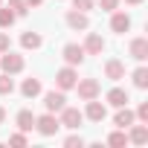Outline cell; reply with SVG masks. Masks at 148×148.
Returning a JSON list of instances; mask_svg holds the SVG:
<instances>
[{
  "label": "cell",
  "mask_w": 148,
  "mask_h": 148,
  "mask_svg": "<svg viewBox=\"0 0 148 148\" xmlns=\"http://www.w3.org/2000/svg\"><path fill=\"white\" fill-rule=\"evenodd\" d=\"M58 128H61V122H58V116L55 113H41V116H35V131L41 134V136H55L58 134Z\"/></svg>",
  "instance_id": "obj_1"
},
{
  "label": "cell",
  "mask_w": 148,
  "mask_h": 148,
  "mask_svg": "<svg viewBox=\"0 0 148 148\" xmlns=\"http://www.w3.org/2000/svg\"><path fill=\"white\" fill-rule=\"evenodd\" d=\"M23 55H18V52H12V49H6V52H0V70L3 73H9V76H18V73L23 70Z\"/></svg>",
  "instance_id": "obj_2"
},
{
  "label": "cell",
  "mask_w": 148,
  "mask_h": 148,
  "mask_svg": "<svg viewBox=\"0 0 148 148\" xmlns=\"http://www.w3.org/2000/svg\"><path fill=\"white\" fill-rule=\"evenodd\" d=\"M58 113H61V116H58L61 128H70V131H79V125L84 122V113H82L79 108H67V105H64Z\"/></svg>",
  "instance_id": "obj_3"
},
{
  "label": "cell",
  "mask_w": 148,
  "mask_h": 148,
  "mask_svg": "<svg viewBox=\"0 0 148 148\" xmlns=\"http://www.w3.org/2000/svg\"><path fill=\"white\" fill-rule=\"evenodd\" d=\"M76 82H79V70H76V67H70V64L61 67V70L55 73V84H58V90H64V93L76 87Z\"/></svg>",
  "instance_id": "obj_4"
},
{
  "label": "cell",
  "mask_w": 148,
  "mask_h": 148,
  "mask_svg": "<svg viewBox=\"0 0 148 148\" xmlns=\"http://www.w3.org/2000/svg\"><path fill=\"white\" fill-rule=\"evenodd\" d=\"M76 90H79V99H99V93H102V84H99V79H79L76 82Z\"/></svg>",
  "instance_id": "obj_5"
},
{
  "label": "cell",
  "mask_w": 148,
  "mask_h": 148,
  "mask_svg": "<svg viewBox=\"0 0 148 148\" xmlns=\"http://www.w3.org/2000/svg\"><path fill=\"white\" fill-rule=\"evenodd\" d=\"M61 58H64L70 67H79V64H84V47H82V44H64Z\"/></svg>",
  "instance_id": "obj_6"
},
{
  "label": "cell",
  "mask_w": 148,
  "mask_h": 148,
  "mask_svg": "<svg viewBox=\"0 0 148 148\" xmlns=\"http://www.w3.org/2000/svg\"><path fill=\"white\" fill-rule=\"evenodd\" d=\"M64 105H67L64 90H47V93H44V108H47L49 113H58Z\"/></svg>",
  "instance_id": "obj_7"
},
{
  "label": "cell",
  "mask_w": 148,
  "mask_h": 148,
  "mask_svg": "<svg viewBox=\"0 0 148 148\" xmlns=\"http://www.w3.org/2000/svg\"><path fill=\"white\" fill-rule=\"evenodd\" d=\"M82 113H84V119H90V122H105V116H108V108H105V102L87 99V108H84Z\"/></svg>",
  "instance_id": "obj_8"
},
{
  "label": "cell",
  "mask_w": 148,
  "mask_h": 148,
  "mask_svg": "<svg viewBox=\"0 0 148 148\" xmlns=\"http://www.w3.org/2000/svg\"><path fill=\"white\" fill-rule=\"evenodd\" d=\"M84 55H102L105 52V38L99 35V32H87V38H84Z\"/></svg>",
  "instance_id": "obj_9"
},
{
  "label": "cell",
  "mask_w": 148,
  "mask_h": 148,
  "mask_svg": "<svg viewBox=\"0 0 148 148\" xmlns=\"http://www.w3.org/2000/svg\"><path fill=\"white\" fill-rule=\"evenodd\" d=\"M67 26H70V29H76V32H84V29L90 26V18H87V12L70 9V12H67Z\"/></svg>",
  "instance_id": "obj_10"
},
{
  "label": "cell",
  "mask_w": 148,
  "mask_h": 148,
  "mask_svg": "<svg viewBox=\"0 0 148 148\" xmlns=\"http://www.w3.org/2000/svg\"><path fill=\"white\" fill-rule=\"evenodd\" d=\"M110 29L116 32V35H125L128 29H131V15L128 12H110Z\"/></svg>",
  "instance_id": "obj_11"
},
{
  "label": "cell",
  "mask_w": 148,
  "mask_h": 148,
  "mask_svg": "<svg viewBox=\"0 0 148 148\" xmlns=\"http://www.w3.org/2000/svg\"><path fill=\"white\" fill-rule=\"evenodd\" d=\"M105 102H108L110 108H125V105L131 102V96H128L125 87H110V90L105 93Z\"/></svg>",
  "instance_id": "obj_12"
},
{
  "label": "cell",
  "mask_w": 148,
  "mask_h": 148,
  "mask_svg": "<svg viewBox=\"0 0 148 148\" xmlns=\"http://www.w3.org/2000/svg\"><path fill=\"white\" fill-rule=\"evenodd\" d=\"M128 55H131L134 61H145V58H148V38H134V41L128 44Z\"/></svg>",
  "instance_id": "obj_13"
},
{
  "label": "cell",
  "mask_w": 148,
  "mask_h": 148,
  "mask_svg": "<svg viewBox=\"0 0 148 148\" xmlns=\"http://www.w3.org/2000/svg\"><path fill=\"white\" fill-rule=\"evenodd\" d=\"M125 131H128V142H134V145H145V142H148V125H145V122H139V125L134 122V125L125 128Z\"/></svg>",
  "instance_id": "obj_14"
},
{
  "label": "cell",
  "mask_w": 148,
  "mask_h": 148,
  "mask_svg": "<svg viewBox=\"0 0 148 148\" xmlns=\"http://www.w3.org/2000/svg\"><path fill=\"white\" fill-rule=\"evenodd\" d=\"M105 76H108L110 82L125 79V64H122L119 58H108V61H105Z\"/></svg>",
  "instance_id": "obj_15"
},
{
  "label": "cell",
  "mask_w": 148,
  "mask_h": 148,
  "mask_svg": "<svg viewBox=\"0 0 148 148\" xmlns=\"http://www.w3.org/2000/svg\"><path fill=\"white\" fill-rule=\"evenodd\" d=\"M136 122V116H134V110L125 105V108H116V116H113V125L116 128H131Z\"/></svg>",
  "instance_id": "obj_16"
},
{
  "label": "cell",
  "mask_w": 148,
  "mask_h": 148,
  "mask_svg": "<svg viewBox=\"0 0 148 148\" xmlns=\"http://www.w3.org/2000/svg\"><path fill=\"white\" fill-rule=\"evenodd\" d=\"M15 125H18V131H23V134H29L32 128H35V113L32 110H18V116H15Z\"/></svg>",
  "instance_id": "obj_17"
},
{
  "label": "cell",
  "mask_w": 148,
  "mask_h": 148,
  "mask_svg": "<svg viewBox=\"0 0 148 148\" xmlns=\"http://www.w3.org/2000/svg\"><path fill=\"white\" fill-rule=\"evenodd\" d=\"M21 93H23L26 99H35V96H41V93H44V87H41V79H23V84H21Z\"/></svg>",
  "instance_id": "obj_18"
},
{
  "label": "cell",
  "mask_w": 148,
  "mask_h": 148,
  "mask_svg": "<svg viewBox=\"0 0 148 148\" xmlns=\"http://www.w3.org/2000/svg\"><path fill=\"white\" fill-rule=\"evenodd\" d=\"M41 44H44V38H41L38 32H32V29L21 35V47H23V49H38Z\"/></svg>",
  "instance_id": "obj_19"
},
{
  "label": "cell",
  "mask_w": 148,
  "mask_h": 148,
  "mask_svg": "<svg viewBox=\"0 0 148 148\" xmlns=\"http://www.w3.org/2000/svg\"><path fill=\"white\" fill-rule=\"evenodd\" d=\"M131 79H134V87H139V90L148 87V67H145L142 61H139V67L134 70V76H131Z\"/></svg>",
  "instance_id": "obj_20"
},
{
  "label": "cell",
  "mask_w": 148,
  "mask_h": 148,
  "mask_svg": "<svg viewBox=\"0 0 148 148\" xmlns=\"http://www.w3.org/2000/svg\"><path fill=\"white\" fill-rule=\"evenodd\" d=\"M108 145H113V148H125V145H128V131H125V128L113 131V134L108 136Z\"/></svg>",
  "instance_id": "obj_21"
},
{
  "label": "cell",
  "mask_w": 148,
  "mask_h": 148,
  "mask_svg": "<svg viewBox=\"0 0 148 148\" xmlns=\"http://www.w3.org/2000/svg\"><path fill=\"white\" fill-rule=\"evenodd\" d=\"M15 21H18V15H15L9 6H0V29H9Z\"/></svg>",
  "instance_id": "obj_22"
},
{
  "label": "cell",
  "mask_w": 148,
  "mask_h": 148,
  "mask_svg": "<svg viewBox=\"0 0 148 148\" xmlns=\"http://www.w3.org/2000/svg\"><path fill=\"white\" fill-rule=\"evenodd\" d=\"M12 93H15V82H12L9 73H3L0 76V96H12Z\"/></svg>",
  "instance_id": "obj_23"
},
{
  "label": "cell",
  "mask_w": 148,
  "mask_h": 148,
  "mask_svg": "<svg viewBox=\"0 0 148 148\" xmlns=\"http://www.w3.org/2000/svg\"><path fill=\"white\" fill-rule=\"evenodd\" d=\"M9 9L18 15V18H26V12H29V6H26V0H9Z\"/></svg>",
  "instance_id": "obj_24"
},
{
  "label": "cell",
  "mask_w": 148,
  "mask_h": 148,
  "mask_svg": "<svg viewBox=\"0 0 148 148\" xmlns=\"http://www.w3.org/2000/svg\"><path fill=\"white\" fill-rule=\"evenodd\" d=\"M26 142H29V139H26V134H23V131H18V134H12V136H9V145H18V148H23Z\"/></svg>",
  "instance_id": "obj_25"
},
{
  "label": "cell",
  "mask_w": 148,
  "mask_h": 148,
  "mask_svg": "<svg viewBox=\"0 0 148 148\" xmlns=\"http://www.w3.org/2000/svg\"><path fill=\"white\" fill-rule=\"evenodd\" d=\"M64 145H67V148H82V145H84V139H82L79 134H73V136H67V139H64Z\"/></svg>",
  "instance_id": "obj_26"
},
{
  "label": "cell",
  "mask_w": 148,
  "mask_h": 148,
  "mask_svg": "<svg viewBox=\"0 0 148 148\" xmlns=\"http://www.w3.org/2000/svg\"><path fill=\"white\" fill-rule=\"evenodd\" d=\"M73 9H79V12H90V9H93V0H73Z\"/></svg>",
  "instance_id": "obj_27"
},
{
  "label": "cell",
  "mask_w": 148,
  "mask_h": 148,
  "mask_svg": "<svg viewBox=\"0 0 148 148\" xmlns=\"http://www.w3.org/2000/svg\"><path fill=\"white\" fill-rule=\"evenodd\" d=\"M134 116H136L139 122H145V125H148V102H142V105L136 108V113H134Z\"/></svg>",
  "instance_id": "obj_28"
},
{
  "label": "cell",
  "mask_w": 148,
  "mask_h": 148,
  "mask_svg": "<svg viewBox=\"0 0 148 148\" xmlns=\"http://www.w3.org/2000/svg\"><path fill=\"white\" fill-rule=\"evenodd\" d=\"M99 9L102 12H113V9H119V0H99Z\"/></svg>",
  "instance_id": "obj_29"
},
{
  "label": "cell",
  "mask_w": 148,
  "mask_h": 148,
  "mask_svg": "<svg viewBox=\"0 0 148 148\" xmlns=\"http://www.w3.org/2000/svg\"><path fill=\"white\" fill-rule=\"evenodd\" d=\"M6 49H12V38L9 32H0V52H6Z\"/></svg>",
  "instance_id": "obj_30"
},
{
  "label": "cell",
  "mask_w": 148,
  "mask_h": 148,
  "mask_svg": "<svg viewBox=\"0 0 148 148\" xmlns=\"http://www.w3.org/2000/svg\"><path fill=\"white\" fill-rule=\"evenodd\" d=\"M44 0H26V6H41Z\"/></svg>",
  "instance_id": "obj_31"
},
{
  "label": "cell",
  "mask_w": 148,
  "mask_h": 148,
  "mask_svg": "<svg viewBox=\"0 0 148 148\" xmlns=\"http://www.w3.org/2000/svg\"><path fill=\"white\" fill-rule=\"evenodd\" d=\"M3 119H6V110H3V108H0V125H3Z\"/></svg>",
  "instance_id": "obj_32"
},
{
  "label": "cell",
  "mask_w": 148,
  "mask_h": 148,
  "mask_svg": "<svg viewBox=\"0 0 148 148\" xmlns=\"http://www.w3.org/2000/svg\"><path fill=\"white\" fill-rule=\"evenodd\" d=\"M125 3H131V6H139V3H142V0H125Z\"/></svg>",
  "instance_id": "obj_33"
},
{
  "label": "cell",
  "mask_w": 148,
  "mask_h": 148,
  "mask_svg": "<svg viewBox=\"0 0 148 148\" xmlns=\"http://www.w3.org/2000/svg\"><path fill=\"white\" fill-rule=\"evenodd\" d=\"M0 6H3V0H0Z\"/></svg>",
  "instance_id": "obj_34"
}]
</instances>
